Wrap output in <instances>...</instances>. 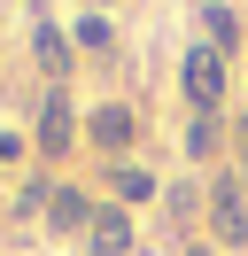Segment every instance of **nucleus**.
<instances>
[{
  "instance_id": "f257e3e1",
  "label": "nucleus",
  "mask_w": 248,
  "mask_h": 256,
  "mask_svg": "<svg viewBox=\"0 0 248 256\" xmlns=\"http://www.w3.org/2000/svg\"><path fill=\"white\" fill-rule=\"evenodd\" d=\"M178 94H186V109L194 116H225V101H232V62L217 47H186V62H178Z\"/></svg>"
},
{
  "instance_id": "f03ea898",
  "label": "nucleus",
  "mask_w": 248,
  "mask_h": 256,
  "mask_svg": "<svg viewBox=\"0 0 248 256\" xmlns=\"http://www.w3.org/2000/svg\"><path fill=\"white\" fill-rule=\"evenodd\" d=\"M78 140H86L78 101L62 94V86H46V94H39V116H31V156H39V163H70Z\"/></svg>"
},
{
  "instance_id": "7ed1b4c3",
  "label": "nucleus",
  "mask_w": 248,
  "mask_h": 256,
  "mask_svg": "<svg viewBox=\"0 0 248 256\" xmlns=\"http://www.w3.org/2000/svg\"><path fill=\"white\" fill-rule=\"evenodd\" d=\"M202 233L217 240V248H240L248 240V178L240 171H210V225Z\"/></svg>"
},
{
  "instance_id": "20e7f679",
  "label": "nucleus",
  "mask_w": 248,
  "mask_h": 256,
  "mask_svg": "<svg viewBox=\"0 0 248 256\" xmlns=\"http://www.w3.org/2000/svg\"><path fill=\"white\" fill-rule=\"evenodd\" d=\"M86 140L101 148L108 163H132V140H140V116L124 109V101H93V109H86Z\"/></svg>"
},
{
  "instance_id": "39448f33",
  "label": "nucleus",
  "mask_w": 248,
  "mask_h": 256,
  "mask_svg": "<svg viewBox=\"0 0 248 256\" xmlns=\"http://www.w3.org/2000/svg\"><path fill=\"white\" fill-rule=\"evenodd\" d=\"M78 248H86V256H132V248H140V225H132V210H124V202H101Z\"/></svg>"
},
{
  "instance_id": "423d86ee",
  "label": "nucleus",
  "mask_w": 248,
  "mask_h": 256,
  "mask_svg": "<svg viewBox=\"0 0 248 256\" xmlns=\"http://www.w3.org/2000/svg\"><path fill=\"white\" fill-rule=\"evenodd\" d=\"M101 186H108V202H124V210L163 202V178H155L148 163H101Z\"/></svg>"
},
{
  "instance_id": "0eeeda50",
  "label": "nucleus",
  "mask_w": 248,
  "mask_h": 256,
  "mask_svg": "<svg viewBox=\"0 0 248 256\" xmlns=\"http://www.w3.org/2000/svg\"><path fill=\"white\" fill-rule=\"evenodd\" d=\"M93 194L86 186H54V202H46V233H62V240H86V225H93Z\"/></svg>"
},
{
  "instance_id": "6e6552de",
  "label": "nucleus",
  "mask_w": 248,
  "mask_h": 256,
  "mask_svg": "<svg viewBox=\"0 0 248 256\" xmlns=\"http://www.w3.org/2000/svg\"><path fill=\"white\" fill-rule=\"evenodd\" d=\"M31 54H39V70L46 78H70V62H78V47H70V32H62V24H31Z\"/></svg>"
},
{
  "instance_id": "1a4fd4ad",
  "label": "nucleus",
  "mask_w": 248,
  "mask_h": 256,
  "mask_svg": "<svg viewBox=\"0 0 248 256\" xmlns=\"http://www.w3.org/2000/svg\"><path fill=\"white\" fill-rule=\"evenodd\" d=\"M70 47L86 54V62H108V54H116V24H108V16H93V8H78V24H70Z\"/></svg>"
},
{
  "instance_id": "9d476101",
  "label": "nucleus",
  "mask_w": 248,
  "mask_h": 256,
  "mask_svg": "<svg viewBox=\"0 0 248 256\" xmlns=\"http://www.w3.org/2000/svg\"><path fill=\"white\" fill-rule=\"evenodd\" d=\"M202 47H217L232 62V47H240V16H232L225 0H210V8H202Z\"/></svg>"
},
{
  "instance_id": "9b49d317",
  "label": "nucleus",
  "mask_w": 248,
  "mask_h": 256,
  "mask_svg": "<svg viewBox=\"0 0 248 256\" xmlns=\"http://www.w3.org/2000/svg\"><path fill=\"white\" fill-rule=\"evenodd\" d=\"M46 202H54V178H46V171H31L24 186H16V202H8V218H16V225H31V218H46Z\"/></svg>"
},
{
  "instance_id": "f8f14e48",
  "label": "nucleus",
  "mask_w": 248,
  "mask_h": 256,
  "mask_svg": "<svg viewBox=\"0 0 248 256\" xmlns=\"http://www.w3.org/2000/svg\"><path fill=\"white\" fill-rule=\"evenodd\" d=\"M217 148H225V116H194L186 124V163H217Z\"/></svg>"
},
{
  "instance_id": "ddd939ff",
  "label": "nucleus",
  "mask_w": 248,
  "mask_h": 256,
  "mask_svg": "<svg viewBox=\"0 0 248 256\" xmlns=\"http://www.w3.org/2000/svg\"><path fill=\"white\" fill-rule=\"evenodd\" d=\"M163 210H170V225H194L202 194H194V186H163ZM202 225H210V210H202Z\"/></svg>"
},
{
  "instance_id": "4468645a",
  "label": "nucleus",
  "mask_w": 248,
  "mask_h": 256,
  "mask_svg": "<svg viewBox=\"0 0 248 256\" xmlns=\"http://www.w3.org/2000/svg\"><path fill=\"white\" fill-rule=\"evenodd\" d=\"M232 171H240V178H248V109H240V116H232Z\"/></svg>"
},
{
  "instance_id": "2eb2a0df",
  "label": "nucleus",
  "mask_w": 248,
  "mask_h": 256,
  "mask_svg": "<svg viewBox=\"0 0 248 256\" xmlns=\"http://www.w3.org/2000/svg\"><path fill=\"white\" fill-rule=\"evenodd\" d=\"M31 156V140H16V132H0V163H24Z\"/></svg>"
},
{
  "instance_id": "dca6fc26",
  "label": "nucleus",
  "mask_w": 248,
  "mask_h": 256,
  "mask_svg": "<svg viewBox=\"0 0 248 256\" xmlns=\"http://www.w3.org/2000/svg\"><path fill=\"white\" fill-rule=\"evenodd\" d=\"M186 256H217V240H186Z\"/></svg>"
},
{
  "instance_id": "f3484780",
  "label": "nucleus",
  "mask_w": 248,
  "mask_h": 256,
  "mask_svg": "<svg viewBox=\"0 0 248 256\" xmlns=\"http://www.w3.org/2000/svg\"><path fill=\"white\" fill-rule=\"evenodd\" d=\"M78 8H93V16H108V8H116V0H78Z\"/></svg>"
}]
</instances>
